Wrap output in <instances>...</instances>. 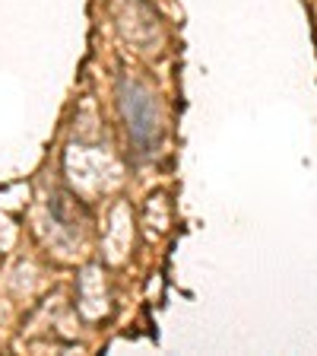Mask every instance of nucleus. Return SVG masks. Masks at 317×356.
I'll return each mask as SVG.
<instances>
[{"label":"nucleus","instance_id":"f257e3e1","mask_svg":"<svg viewBox=\"0 0 317 356\" xmlns=\"http://www.w3.org/2000/svg\"><path fill=\"white\" fill-rule=\"evenodd\" d=\"M121 105H124L133 140L140 143V147H149L155 140V111H153L149 92L140 89L137 83H121Z\"/></svg>","mask_w":317,"mask_h":356}]
</instances>
